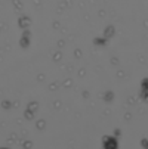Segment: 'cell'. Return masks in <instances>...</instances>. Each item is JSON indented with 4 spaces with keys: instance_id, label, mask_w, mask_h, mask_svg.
I'll return each instance as SVG.
<instances>
[{
    "instance_id": "6da1fadb",
    "label": "cell",
    "mask_w": 148,
    "mask_h": 149,
    "mask_svg": "<svg viewBox=\"0 0 148 149\" xmlns=\"http://www.w3.org/2000/svg\"><path fill=\"white\" fill-rule=\"evenodd\" d=\"M102 148L104 149H119V140L113 136L102 137Z\"/></svg>"
},
{
    "instance_id": "7a4b0ae2",
    "label": "cell",
    "mask_w": 148,
    "mask_h": 149,
    "mask_svg": "<svg viewBox=\"0 0 148 149\" xmlns=\"http://www.w3.org/2000/svg\"><path fill=\"white\" fill-rule=\"evenodd\" d=\"M141 89H142L141 96L144 95L145 99H147V97H148V78H144V80H142V83H141Z\"/></svg>"
},
{
    "instance_id": "3957f363",
    "label": "cell",
    "mask_w": 148,
    "mask_h": 149,
    "mask_svg": "<svg viewBox=\"0 0 148 149\" xmlns=\"http://www.w3.org/2000/svg\"><path fill=\"white\" fill-rule=\"evenodd\" d=\"M141 145H144V148L148 149V142H147V139H142V140H141Z\"/></svg>"
}]
</instances>
